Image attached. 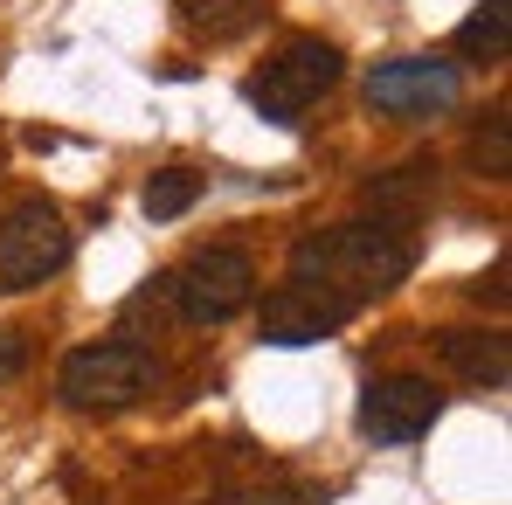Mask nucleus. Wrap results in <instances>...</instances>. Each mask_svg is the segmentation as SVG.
Wrapping results in <instances>:
<instances>
[{
    "label": "nucleus",
    "mask_w": 512,
    "mask_h": 505,
    "mask_svg": "<svg viewBox=\"0 0 512 505\" xmlns=\"http://www.w3.org/2000/svg\"><path fill=\"white\" fill-rule=\"evenodd\" d=\"M409 270H416V236H409V222H388V215H374V222H333V229H312V236L291 243V284L326 291L346 312L374 305Z\"/></svg>",
    "instance_id": "f257e3e1"
},
{
    "label": "nucleus",
    "mask_w": 512,
    "mask_h": 505,
    "mask_svg": "<svg viewBox=\"0 0 512 505\" xmlns=\"http://www.w3.org/2000/svg\"><path fill=\"white\" fill-rule=\"evenodd\" d=\"M160 388V360L132 339H97V346H77L56 374V395L84 416H111V409H132Z\"/></svg>",
    "instance_id": "f03ea898"
},
{
    "label": "nucleus",
    "mask_w": 512,
    "mask_h": 505,
    "mask_svg": "<svg viewBox=\"0 0 512 505\" xmlns=\"http://www.w3.org/2000/svg\"><path fill=\"white\" fill-rule=\"evenodd\" d=\"M256 298V263L236 243H208L180 270H167V305L187 326H229L236 312H250Z\"/></svg>",
    "instance_id": "7ed1b4c3"
},
{
    "label": "nucleus",
    "mask_w": 512,
    "mask_h": 505,
    "mask_svg": "<svg viewBox=\"0 0 512 505\" xmlns=\"http://www.w3.org/2000/svg\"><path fill=\"white\" fill-rule=\"evenodd\" d=\"M333 84H340V49L319 42V35H298V42H284L250 84H243V97H250L270 125H298Z\"/></svg>",
    "instance_id": "20e7f679"
},
{
    "label": "nucleus",
    "mask_w": 512,
    "mask_h": 505,
    "mask_svg": "<svg viewBox=\"0 0 512 505\" xmlns=\"http://www.w3.org/2000/svg\"><path fill=\"white\" fill-rule=\"evenodd\" d=\"M70 263V222L56 201H21L0 222V291H35Z\"/></svg>",
    "instance_id": "39448f33"
},
{
    "label": "nucleus",
    "mask_w": 512,
    "mask_h": 505,
    "mask_svg": "<svg viewBox=\"0 0 512 505\" xmlns=\"http://www.w3.org/2000/svg\"><path fill=\"white\" fill-rule=\"evenodd\" d=\"M464 97V70L443 56H388L367 70V104L388 118H436Z\"/></svg>",
    "instance_id": "423d86ee"
},
{
    "label": "nucleus",
    "mask_w": 512,
    "mask_h": 505,
    "mask_svg": "<svg viewBox=\"0 0 512 505\" xmlns=\"http://www.w3.org/2000/svg\"><path fill=\"white\" fill-rule=\"evenodd\" d=\"M436 416H443V388L423 381V374H381V381L360 388V436H374L388 450L429 436Z\"/></svg>",
    "instance_id": "0eeeda50"
},
{
    "label": "nucleus",
    "mask_w": 512,
    "mask_h": 505,
    "mask_svg": "<svg viewBox=\"0 0 512 505\" xmlns=\"http://www.w3.org/2000/svg\"><path fill=\"white\" fill-rule=\"evenodd\" d=\"M346 319H353V312H346V305H333L326 291H312V284H277V291L263 298V346L298 353V346L333 339Z\"/></svg>",
    "instance_id": "6e6552de"
},
{
    "label": "nucleus",
    "mask_w": 512,
    "mask_h": 505,
    "mask_svg": "<svg viewBox=\"0 0 512 505\" xmlns=\"http://www.w3.org/2000/svg\"><path fill=\"white\" fill-rule=\"evenodd\" d=\"M436 353H443V367H457L471 388H506V374H512L506 333H436Z\"/></svg>",
    "instance_id": "1a4fd4ad"
},
{
    "label": "nucleus",
    "mask_w": 512,
    "mask_h": 505,
    "mask_svg": "<svg viewBox=\"0 0 512 505\" xmlns=\"http://www.w3.org/2000/svg\"><path fill=\"white\" fill-rule=\"evenodd\" d=\"M180 28L201 35V42H236L263 21V0H173Z\"/></svg>",
    "instance_id": "9d476101"
},
{
    "label": "nucleus",
    "mask_w": 512,
    "mask_h": 505,
    "mask_svg": "<svg viewBox=\"0 0 512 505\" xmlns=\"http://www.w3.org/2000/svg\"><path fill=\"white\" fill-rule=\"evenodd\" d=\"M457 56L464 63H506L512 49V0H485V7H471L464 21H457Z\"/></svg>",
    "instance_id": "9b49d317"
},
{
    "label": "nucleus",
    "mask_w": 512,
    "mask_h": 505,
    "mask_svg": "<svg viewBox=\"0 0 512 505\" xmlns=\"http://www.w3.org/2000/svg\"><path fill=\"white\" fill-rule=\"evenodd\" d=\"M429 187H436V160H409V167H395V173H381V180H367V201H374V215L409 222V215L423 208Z\"/></svg>",
    "instance_id": "f8f14e48"
},
{
    "label": "nucleus",
    "mask_w": 512,
    "mask_h": 505,
    "mask_svg": "<svg viewBox=\"0 0 512 505\" xmlns=\"http://www.w3.org/2000/svg\"><path fill=\"white\" fill-rule=\"evenodd\" d=\"M201 201V173L194 167H160L146 180V194H139V208L153 215V222H173V215H187Z\"/></svg>",
    "instance_id": "ddd939ff"
},
{
    "label": "nucleus",
    "mask_w": 512,
    "mask_h": 505,
    "mask_svg": "<svg viewBox=\"0 0 512 505\" xmlns=\"http://www.w3.org/2000/svg\"><path fill=\"white\" fill-rule=\"evenodd\" d=\"M471 160H478L485 180H506V173H512V125H506V111H492V125L471 139Z\"/></svg>",
    "instance_id": "4468645a"
},
{
    "label": "nucleus",
    "mask_w": 512,
    "mask_h": 505,
    "mask_svg": "<svg viewBox=\"0 0 512 505\" xmlns=\"http://www.w3.org/2000/svg\"><path fill=\"white\" fill-rule=\"evenodd\" d=\"M201 505H319V492H305V485H243V492H215Z\"/></svg>",
    "instance_id": "2eb2a0df"
},
{
    "label": "nucleus",
    "mask_w": 512,
    "mask_h": 505,
    "mask_svg": "<svg viewBox=\"0 0 512 505\" xmlns=\"http://www.w3.org/2000/svg\"><path fill=\"white\" fill-rule=\"evenodd\" d=\"M28 367V333H14V326H0V381H14Z\"/></svg>",
    "instance_id": "dca6fc26"
},
{
    "label": "nucleus",
    "mask_w": 512,
    "mask_h": 505,
    "mask_svg": "<svg viewBox=\"0 0 512 505\" xmlns=\"http://www.w3.org/2000/svg\"><path fill=\"white\" fill-rule=\"evenodd\" d=\"M464 291H471L478 305H492V312H499V305H506V263H492V270H485V277H471Z\"/></svg>",
    "instance_id": "f3484780"
}]
</instances>
